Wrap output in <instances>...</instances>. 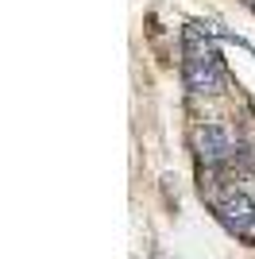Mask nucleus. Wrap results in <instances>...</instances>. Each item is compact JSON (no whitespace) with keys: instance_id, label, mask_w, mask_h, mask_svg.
<instances>
[{"instance_id":"obj_1","label":"nucleus","mask_w":255,"mask_h":259,"mask_svg":"<svg viewBox=\"0 0 255 259\" xmlns=\"http://www.w3.org/2000/svg\"><path fill=\"white\" fill-rule=\"evenodd\" d=\"M182 74H186V85H190L193 93H217V89H224L221 54L201 39V27H197V23L186 27V62H182Z\"/></svg>"},{"instance_id":"obj_2","label":"nucleus","mask_w":255,"mask_h":259,"mask_svg":"<svg viewBox=\"0 0 255 259\" xmlns=\"http://www.w3.org/2000/svg\"><path fill=\"white\" fill-rule=\"evenodd\" d=\"M212 209L232 236L255 244V197L247 190H228L224 197H212Z\"/></svg>"},{"instance_id":"obj_3","label":"nucleus","mask_w":255,"mask_h":259,"mask_svg":"<svg viewBox=\"0 0 255 259\" xmlns=\"http://www.w3.org/2000/svg\"><path fill=\"white\" fill-rule=\"evenodd\" d=\"M193 147H197V159L205 162V166H221V162L236 159V151H240V143H236V136L224 124H205V128L193 132Z\"/></svg>"}]
</instances>
